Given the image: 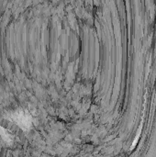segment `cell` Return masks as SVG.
<instances>
[{
    "label": "cell",
    "instance_id": "1",
    "mask_svg": "<svg viewBox=\"0 0 156 157\" xmlns=\"http://www.w3.org/2000/svg\"><path fill=\"white\" fill-rule=\"evenodd\" d=\"M16 121L19 123V125H20L21 127L27 129V127L30 126L31 120L29 119L27 114H23V113H17V115L15 117Z\"/></svg>",
    "mask_w": 156,
    "mask_h": 157
}]
</instances>
